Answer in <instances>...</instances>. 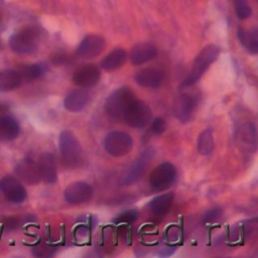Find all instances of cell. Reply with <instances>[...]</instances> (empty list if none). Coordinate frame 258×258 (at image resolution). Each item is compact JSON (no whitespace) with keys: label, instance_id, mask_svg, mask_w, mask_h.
<instances>
[{"label":"cell","instance_id":"cell-1","mask_svg":"<svg viewBox=\"0 0 258 258\" xmlns=\"http://www.w3.org/2000/svg\"><path fill=\"white\" fill-rule=\"evenodd\" d=\"M220 54V47L215 44H209L205 46L197 55L188 76L180 84L181 88H186L196 84L210 66L218 58Z\"/></svg>","mask_w":258,"mask_h":258},{"label":"cell","instance_id":"cell-2","mask_svg":"<svg viewBox=\"0 0 258 258\" xmlns=\"http://www.w3.org/2000/svg\"><path fill=\"white\" fill-rule=\"evenodd\" d=\"M135 100V94L130 88L121 87L110 94L104 108L111 118L120 119L123 118L125 112Z\"/></svg>","mask_w":258,"mask_h":258},{"label":"cell","instance_id":"cell-3","mask_svg":"<svg viewBox=\"0 0 258 258\" xmlns=\"http://www.w3.org/2000/svg\"><path fill=\"white\" fill-rule=\"evenodd\" d=\"M40 32L35 27H25L9 37V47L19 54H29L37 49Z\"/></svg>","mask_w":258,"mask_h":258},{"label":"cell","instance_id":"cell-4","mask_svg":"<svg viewBox=\"0 0 258 258\" xmlns=\"http://www.w3.org/2000/svg\"><path fill=\"white\" fill-rule=\"evenodd\" d=\"M59 152L62 163L68 167H74L82 160V147L75 136V134L69 130H63L59 134L58 138Z\"/></svg>","mask_w":258,"mask_h":258},{"label":"cell","instance_id":"cell-5","mask_svg":"<svg viewBox=\"0 0 258 258\" xmlns=\"http://www.w3.org/2000/svg\"><path fill=\"white\" fill-rule=\"evenodd\" d=\"M105 150L114 157L128 154L133 148L132 137L123 131H112L108 133L103 141Z\"/></svg>","mask_w":258,"mask_h":258},{"label":"cell","instance_id":"cell-6","mask_svg":"<svg viewBox=\"0 0 258 258\" xmlns=\"http://www.w3.org/2000/svg\"><path fill=\"white\" fill-rule=\"evenodd\" d=\"M152 118L149 106L140 100H135L125 112L123 119L133 128H144L149 124Z\"/></svg>","mask_w":258,"mask_h":258},{"label":"cell","instance_id":"cell-7","mask_svg":"<svg viewBox=\"0 0 258 258\" xmlns=\"http://www.w3.org/2000/svg\"><path fill=\"white\" fill-rule=\"evenodd\" d=\"M176 179V169L170 162L157 165L149 175V184L154 190H163L169 187Z\"/></svg>","mask_w":258,"mask_h":258},{"label":"cell","instance_id":"cell-8","mask_svg":"<svg viewBox=\"0 0 258 258\" xmlns=\"http://www.w3.org/2000/svg\"><path fill=\"white\" fill-rule=\"evenodd\" d=\"M0 189L6 200L12 204H21L27 197L24 185L11 174H7L0 179Z\"/></svg>","mask_w":258,"mask_h":258},{"label":"cell","instance_id":"cell-9","mask_svg":"<svg viewBox=\"0 0 258 258\" xmlns=\"http://www.w3.org/2000/svg\"><path fill=\"white\" fill-rule=\"evenodd\" d=\"M93 194L94 190L91 184L85 181H75L67 186L63 198L71 205H80L91 200Z\"/></svg>","mask_w":258,"mask_h":258},{"label":"cell","instance_id":"cell-10","mask_svg":"<svg viewBox=\"0 0 258 258\" xmlns=\"http://www.w3.org/2000/svg\"><path fill=\"white\" fill-rule=\"evenodd\" d=\"M101 73L97 66L93 63H85L79 67L73 75V82L80 88H91L100 81Z\"/></svg>","mask_w":258,"mask_h":258},{"label":"cell","instance_id":"cell-11","mask_svg":"<svg viewBox=\"0 0 258 258\" xmlns=\"http://www.w3.org/2000/svg\"><path fill=\"white\" fill-rule=\"evenodd\" d=\"M153 156H154V150L152 148H148V149L144 150L139 155V157L128 168V170L126 171V173L123 177L122 183L123 184H131V183L137 181L143 175L145 168L147 167L148 163L150 162V160L152 159Z\"/></svg>","mask_w":258,"mask_h":258},{"label":"cell","instance_id":"cell-12","mask_svg":"<svg viewBox=\"0 0 258 258\" xmlns=\"http://www.w3.org/2000/svg\"><path fill=\"white\" fill-rule=\"evenodd\" d=\"M14 171L19 180L23 182L34 185L37 184L41 179L38 173L37 164L30 157H25L21 159L15 166Z\"/></svg>","mask_w":258,"mask_h":258},{"label":"cell","instance_id":"cell-13","mask_svg":"<svg viewBox=\"0 0 258 258\" xmlns=\"http://www.w3.org/2000/svg\"><path fill=\"white\" fill-rule=\"evenodd\" d=\"M40 179L46 183H54L57 179L55 157L51 152H43L36 162Z\"/></svg>","mask_w":258,"mask_h":258},{"label":"cell","instance_id":"cell-14","mask_svg":"<svg viewBox=\"0 0 258 258\" xmlns=\"http://www.w3.org/2000/svg\"><path fill=\"white\" fill-rule=\"evenodd\" d=\"M105 39L97 34H89L83 38L78 46L77 52L80 56L93 58L99 55L105 48Z\"/></svg>","mask_w":258,"mask_h":258},{"label":"cell","instance_id":"cell-15","mask_svg":"<svg viewBox=\"0 0 258 258\" xmlns=\"http://www.w3.org/2000/svg\"><path fill=\"white\" fill-rule=\"evenodd\" d=\"M197 106L196 97L190 94H181L178 96L173 105L174 116L180 122H187Z\"/></svg>","mask_w":258,"mask_h":258},{"label":"cell","instance_id":"cell-16","mask_svg":"<svg viewBox=\"0 0 258 258\" xmlns=\"http://www.w3.org/2000/svg\"><path fill=\"white\" fill-rule=\"evenodd\" d=\"M134 80L143 88L155 89L162 82V73L155 68H145L135 74Z\"/></svg>","mask_w":258,"mask_h":258},{"label":"cell","instance_id":"cell-17","mask_svg":"<svg viewBox=\"0 0 258 258\" xmlns=\"http://www.w3.org/2000/svg\"><path fill=\"white\" fill-rule=\"evenodd\" d=\"M90 97L84 89H76L71 91L63 100V107L73 113L82 111L89 103Z\"/></svg>","mask_w":258,"mask_h":258},{"label":"cell","instance_id":"cell-18","mask_svg":"<svg viewBox=\"0 0 258 258\" xmlns=\"http://www.w3.org/2000/svg\"><path fill=\"white\" fill-rule=\"evenodd\" d=\"M156 53L157 50L153 44L149 42H141L132 48L130 59L134 66H139L154 58Z\"/></svg>","mask_w":258,"mask_h":258},{"label":"cell","instance_id":"cell-19","mask_svg":"<svg viewBox=\"0 0 258 258\" xmlns=\"http://www.w3.org/2000/svg\"><path fill=\"white\" fill-rule=\"evenodd\" d=\"M19 124L13 117L0 116V141H11L19 135Z\"/></svg>","mask_w":258,"mask_h":258},{"label":"cell","instance_id":"cell-20","mask_svg":"<svg viewBox=\"0 0 258 258\" xmlns=\"http://www.w3.org/2000/svg\"><path fill=\"white\" fill-rule=\"evenodd\" d=\"M237 36L240 43L252 54L258 52V30L257 28L246 29L239 27L237 30Z\"/></svg>","mask_w":258,"mask_h":258},{"label":"cell","instance_id":"cell-21","mask_svg":"<svg viewBox=\"0 0 258 258\" xmlns=\"http://www.w3.org/2000/svg\"><path fill=\"white\" fill-rule=\"evenodd\" d=\"M127 58V52L123 48H116L109 52L101 61V68L107 72L121 68Z\"/></svg>","mask_w":258,"mask_h":258},{"label":"cell","instance_id":"cell-22","mask_svg":"<svg viewBox=\"0 0 258 258\" xmlns=\"http://www.w3.org/2000/svg\"><path fill=\"white\" fill-rule=\"evenodd\" d=\"M173 197H174L173 192H167V194L155 197L154 199H152L150 201V203L148 205L150 212L154 216L162 217L170 209L172 202H173Z\"/></svg>","mask_w":258,"mask_h":258},{"label":"cell","instance_id":"cell-23","mask_svg":"<svg viewBox=\"0 0 258 258\" xmlns=\"http://www.w3.org/2000/svg\"><path fill=\"white\" fill-rule=\"evenodd\" d=\"M22 78L20 74L14 70H0V92H9L20 86Z\"/></svg>","mask_w":258,"mask_h":258},{"label":"cell","instance_id":"cell-24","mask_svg":"<svg viewBox=\"0 0 258 258\" xmlns=\"http://www.w3.org/2000/svg\"><path fill=\"white\" fill-rule=\"evenodd\" d=\"M197 146L199 153L202 155H209L213 152L215 148V141L213 130L211 128H207L200 134Z\"/></svg>","mask_w":258,"mask_h":258},{"label":"cell","instance_id":"cell-25","mask_svg":"<svg viewBox=\"0 0 258 258\" xmlns=\"http://www.w3.org/2000/svg\"><path fill=\"white\" fill-rule=\"evenodd\" d=\"M45 73V68L41 63H31L23 68L20 76L28 81L40 78Z\"/></svg>","mask_w":258,"mask_h":258},{"label":"cell","instance_id":"cell-26","mask_svg":"<svg viewBox=\"0 0 258 258\" xmlns=\"http://www.w3.org/2000/svg\"><path fill=\"white\" fill-rule=\"evenodd\" d=\"M233 2L235 5L236 14L239 19L244 20V19H247L251 15L252 9H251L250 5L248 4L247 0H233Z\"/></svg>","mask_w":258,"mask_h":258},{"label":"cell","instance_id":"cell-27","mask_svg":"<svg viewBox=\"0 0 258 258\" xmlns=\"http://www.w3.org/2000/svg\"><path fill=\"white\" fill-rule=\"evenodd\" d=\"M137 218H138V212L135 210H130V211L121 213L119 216L116 217L114 222L116 224H121V223L131 224V223H134L137 220Z\"/></svg>","mask_w":258,"mask_h":258},{"label":"cell","instance_id":"cell-28","mask_svg":"<svg viewBox=\"0 0 258 258\" xmlns=\"http://www.w3.org/2000/svg\"><path fill=\"white\" fill-rule=\"evenodd\" d=\"M151 132L153 134H156V135H160L162 134L165 129H166V124H165V121L160 118V117H156L153 119V121L151 122Z\"/></svg>","mask_w":258,"mask_h":258},{"label":"cell","instance_id":"cell-29","mask_svg":"<svg viewBox=\"0 0 258 258\" xmlns=\"http://www.w3.org/2000/svg\"><path fill=\"white\" fill-rule=\"evenodd\" d=\"M222 214V210L219 209V208H215V209H212L210 210L206 215H205V221L206 222H213L215 221L216 219H218Z\"/></svg>","mask_w":258,"mask_h":258},{"label":"cell","instance_id":"cell-30","mask_svg":"<svg viewBox=\"0 0 258 258\" xmlns=\"http://www.w3.org/2000/svg\"><path fill=\"white\" fill-rule=\"evenodd\" d=\"M18 225H19V221L16 218L11 217L2 226H3V228H8L9 230H14V229L17 228Z\"/></svg>","mask_w":258,"mask_h":258},{"label":"cell","instance_id":"cell-31","mask_svg":"<svg viewBox=\"0 0 258 258\" xmlns=\"http://www.w3.org/2000/svg\"><path fill=\"white\" fill-rule=\"evenodd\" d=\"M2 1H3V0H0V3H1V2H2Z\"/></svg>","mask_w":258,"mask_h":258}]
</instances>
